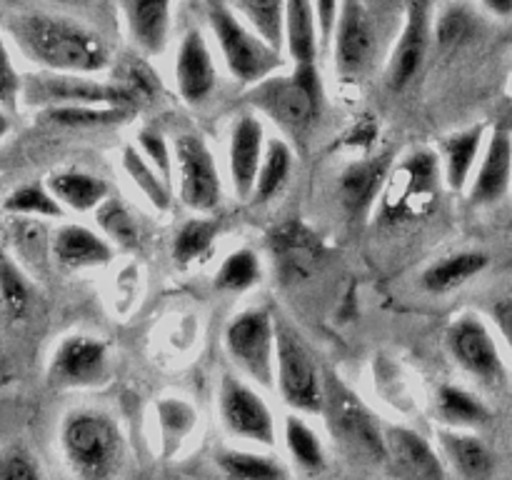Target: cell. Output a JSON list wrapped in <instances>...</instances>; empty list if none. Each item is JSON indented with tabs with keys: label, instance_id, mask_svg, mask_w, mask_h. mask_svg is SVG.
<instances>
[{
	"label": "cell",
	"instance_id": "obj_1",
	"mask_svg": "<svg viewBox=\"0 0 512 480\" xmlns=\"http://www.w3.org/2000/svg\"><path fill=\"white\" fill-rule=\"evenodd\" d=\"M5 28L20 53L48 73L98 75L113 65L108 40L68 15L25 10L10 15Z\"/></svg>",
	"mask_w": 512,
	"mask_h": 480
},
{
	"label": "cell",
	"instance_id": "obj_2",
	"mask_svg": "<svg viewBox=\"0 0 512 480\" xmlns=\"http://www.w3.org/2000/svg\"><path fill=\"white\" fill-rule=\"evenodd\" d=\"M323 75L320 65H293L290 73H275L245 88V103L260 118H268L293 145L305 143L323 115Z\"/></svg>",
	"mask_w": 512,
	"mask_h": 480
},
{
	"label": "cell",
	"instance_id": "obj_3",
	"mask_svg": "<svg viewBox=\"0 0 512 480\" xmlns=\"http://www.w3.org/2000/svg\"><path fill=\"white\" fill-rule=\"evenodd\" d=\"M65 463L78 480H115L125 463V438L103 410H73L60 428Z\"/></svg>",
	"mask_w": 512,
	"mask_h": 480
},
{
	"label": "cell",
	"instance_id": "obj_4",
	"mask_svg": "<svg viewBox=\"0 0 512 480\" xmlns=\"http://www.w3.org/2000/svg\"><path fill=\"white\" fill-rule=\"evenodd\" d=\"M210 35L220 50L228 73L238 80L243 88L260 83L270 75L285 68L283 50L270 45L260 33H255L238 13L228 5V0H208Z\"/></svg>",
	"mask_w": 512,
	"mask_h": 480
},
{
	"label": "cell",
	"instance_id": "obj_5",
	"mask_svg": "<svg viewBox=\"0 0 512 480\" xmlns=\"http://www.w3.org/2000/svg\"><path fill=\"white\" fill-rule=\"evenodd\" d=\"M275 385L295 413L323 415L325 373L303 333L280 315L275 318Z\"/></svg>",
	"mask_w": 512,
	"mask_h": 480
},
{
	"label": "cell",
	"instance_id": "obj_6",
	"mask_svg": "<svg viewBox=\"0 0 512 480\" xmlns=\"http://www.w3.org/2000/svg\"><path fill=\"white\" fill-rule=\"evenodd\" d=\"M380 15L368 0H340L338 18L330 35L333 68L343 83H363L375 70L383 48Z\"/></svg>",
	"mask_w": 512,
	"mask_h": 480
},
{
	"label": "cell",
	"instance_id": "obj_7",
	"mask_svg": "<svg viewBox=\"0 0 512 480\" xmlns=\"http://www.w3.org/2000/svg\"><path fill=\"white\" fill-rule=\"evenodd\" d=\"M323 415L333 438L350 455L368 463H385V428L378 415L335 373H325Z\"/></svg>",
	"mask_w": 512,
	"mask_h": 480
},
{
	"label": "cell",
	"instance_id": "obj_8",
	"mask_svg": "<svg viewBox=\"0 0 512 480\" xmlns=\"http://www.w3.org/2000/svg\"><path fill=\"white\" fill-rule=\"evenodd\" d=\"M223 345L235 368L260 388L275 385V315L268 308H245L225 325Z\"/></svg>",
	"mask_w": 512,
	"mask_h": 480
},
{
	"label": "cell",
	"instance_id": "obj_9",
	"mask_svg": "<svg viewBox=\"0 0 512 480\" xmlns=\"http://www.w3.org/2000/svg\"><path fill=\"white\" fill-rule=\"evenodd\" d=\"M445 348H448L450 360L475 383L490 390L505 388L508 368H505L503 353L490 325L480 315H455L445 330Z\"/></svg>",
	"mask_w": 512,
	"mask_h": 480
},
{
	"label": "cell",
	"instance_id": "obj_10",
	"mask_svg": "<svg viewBox=\"0 0 512 480\" xmlns=\"http://www.w3.org/2000/svg\"><path fill=\"white\" fill-rule=\"evenodd\" d=\"M175 178H178V195L185 208L195 213H213L223 200V180H220L218 163L198 133H180L173 138Z\"/></svg>",
	"mask_w": 512,
	"mask_h": 480
},
{
	"label": "cell",
	"instance_id": "obj_11",
	"mask_svg": "<svg viewBox=\"0 0 512 480\" xmlns=\"http://www.w3.org/2000/svg\"><path fill=\"white\" fill-rule=\"evenodd\" d=\"M23 100L40 108H65V105H125L135 108L128 95L113 80H98L95 75L40 73L23 80ZM138 110V108H135Z\"/></svg>",
	"mask_w": 512,
	"mask_h": 480
},
{
	"label": "cell",
	"instance_id": "obj_12",
	"mask_svg": "<svg viewBox=\"0 0 512 480\" xmlns=\"http://www.w3.org/2000/svg\"><path fill=\"white\" fill-rule=\"evenodd\" d=\"M218 410L225 430L233 438L248 440V443L273 448L278 438L273 410L263 400V395L245 383L238 375H223L218 390Z\"/></svg>",
	"mask_w": 512,
	"mask_h": 480
},
{
	"label": "cell",
	"instance_id": "obj_13",
	"mask_svg": "<svg viewBox=\"0 0 512 480\" xmlns=\"http://www.w3.org/2000/svg\"><path fill=\"white\" fill-rule=\"evenodd\" d=\"M110 375L108 345L93 335H68L60 340L48 365V380L55 388H95Z\"/></svg>",
	"mask_w": 512,
	"mask_h": 480
},
{
	"label": "cell",
	"instance_id": "obj_14",
	"mask_svg": "<svg viewBox=\"0 0 512 480\" xmlns=\"http://www.w3.org/2000/svg\"><path fill=\"white\" fill-rule=\"evenodd\" d=\"M433 33V10L405 8L398 38H395L388 63H385V85L393 93H400V90H405L418 78V73L425 65V58H428Z\"/></svg>",
	"mask_w": 512,
	"mask_h": 480
},
{
	"label": "cell",
	"instance_id": "obj_15",
	"mask_svg": "<svg viewBox=\"0 0 512 480\" xmlns=\"http://www.w3.org/2000/svg\"><path fill=\"white\" fill-rule=\"evenodd\" d=\"M173 78L183 103L193 105V108L208 103L218 90V65H215L208 38L200 28H188L180 35L178 50H175Z\"/></svg>",
	"mask_w": 512,
	"mask_h": 480
},
{
	"label": "cell",
	"instance_id": "obj_16",
	"mask_svg": "<svg viewBox=\"0 0 512 480\" xmlns=\"http://www.w3.org/2000/svg\"><path fill=\"white\" fill-rule=\"evenodd\" d=\"M265 138L263 120L258 113H240L230 125L228 135V173L233 193L238 200H250L255 190V180H258L260 163H263Z\"/></svg>",
	"mask_w": 512,
	"mask_h": 480
},
{
	"label": "cell",
	"instance_id": "obj_17",
	"mask_svg": "<svg viewBox=\"0 0 512 480\" xmlns=\"http://www.w3.org/2000/svg\"><path fill=\"white\" fill-rule=\"evenodd\" d=\"M385 460L403 480H445L443 455L423 433L405 425H385Z\"/></svg>",
	"mask_w": 512,
	"mask_h": 480
},
{
	"label": "cell",
	"instance_id": "obj_18",
	"mask_svg": "<svg viewBox=\"0 0 512 480\" xmlns=\"http://www.w3.org/2000/svg\"><path fill=\"white\" fill-rule=\"evenodd\" d=\"M390 173H393V155L390 153L353 160L338 178V198L345 213L353 218L368 215L375 200L388 188Z\"/></svg>",
	"mask_w": 512,
	"mask_h": 480
},
{
	"label": "cell",
	"instance_id": "obj_19",
	"mask_svg": "<svg viewBox=\"0 0 512 480\" xmlns=\"http://www.w3.org/2000/svg\"><path fill=\"white\" fill-rule=\"evenodd\" d=\"M440 178H443L440 155L425 148L413 150L390 173L388 188L395 190L398 200H388V210H395L398 218L400 215L418 213V203H423L425 195L438 188Z\"/></svg>",
	"mask_w": 512,
	"mask_h": 480
},
{
	"label": "cell",
	"instance_id": "obj_20",
	"mask_svg": "<svg viewBox=\"0 0 512 480\" xmlns=\"http://www.w3.org/2000/svg\"><path fill=\"white\" fill-rule=\"evenodd\" d=\"M512 180V133L508 128H495L485 140L483 155L470 180V203L493 205L505 198Z\"/></svg>",
	"mask_w": 512,
	"mask_h": 480
},
{
	"label": "cell",
	"instance_id": "obj_21",
	"mask_svg": "<svg viewBox=\"0 0 512 480\" xmlns=\"http://www.w3.org/2000/svg\"><path fill=\"white\" fill-rule=\"evenodd\" d=\"M175 0H120L125 30L135 50L153 58L168 48Z\"/></svg>",
	"mask_w": 512,
	"mask_h": 480
},
{
	"label": "cell",
	"instance_id": "obj_22",
	"mask_svg": "<svg viewBox=\"0 0 512 480\" xmlns=\"http://www.w3.org/2000/svg\"><path fill=\"white\" fill-rule=\"evenodd\" d=\"M55 260L65 268H98L108 265L115 255V245L88 225L65 223L50 240Z\"/></svg>",
	"mask_w": 512,
	"mask_h": 480
},
{
	"label": "cell",
	"instance_id": "obj_23",
	"mask_svg": "<svg viewBox=\"0 0 512 480\" xmlns=\"http://www.w3.org/2000/svg\"><path fill=\"white\" fill-rule=\"evenodd\" d=\"M275 263L288 278H303L318 265L323 255V243L318 235L300 220H288L270 233Z\"/></svg>",
	"mask_w": 512,
	"mask_h": 480
},
{
	"label": "cell",
	"instance_id": "obj_24",
	"mask_svg": "<svg viewBox=\"0 0 512 480\" xmlns=\"http://www.w3.org/2000/svg\"><path fill=\"white\" fill-rule=\"evenodd\" d=\"M438 445L443 458L463 480H490L495 473V455L473 430L440 428Z\"/></svg>",
	"mask_w": 512,
	"mask_h": 480
},
{
	"label": "cell",
	"instance_id": "obj_25",
	"mask_svg": "<svg viewBox=\"0 0 512 480\" xmlns=\"http://www.w3.org/2000/svg\"><path fill=\"white\" fill-rule=\"evenodd\" d=\"M485 133H488V128L483 123H478L443 138L438 155L440 168H443V180L448 183V188H468L475 175V168L480 163V155H483L485 140H488Z\"/></svg>",
	"mask_w": 512,
	"mask_h": 480
},
{
	"label": "cell",
	"instance_id": "obj_26",
	"mask_svg": "<svg viewBox=\"0 0 512 480\" xmlns=\"http://www.w3.org/2000/svg\"><path fill=\"white\" fill-rule=\"evenodd\" d=\"M285 50L293 65L318 63L323 48L315 0H285Z\"/></svg>",
	"mask_w": 512,
	"mask_h": 480
},
{
	"label": "cell",
	"instance_id": "obj_27",
	"mask_svg": "<svg viewBox=\"0 0 512 480\" xmlns=\"http://www.w3.org/2000/svg\"><path fill=\"white\" fill-rule=\"evenodd\" d=\"M110 68H113V83L128 95L130 103L138 110L143 105L155 103L160 98V93H163L160 75L150 65L148 55H143L140 50H125L123 55H118L113 60Z\"/></svg>",
	"mask_w": 512,
	"mask_h": 480
},
{
	"label": "cell",
	"instance_id": "obj_28",
	"mask_svg": "<svg viewBox=\"0 0 512 480\" xmlns=\"http://www.w3.org/2000/svg\"><path fill=\"white\" fill-rule=\"evenodd\" d=\"M488 263V255L480 253V250H460V253L445 255V258L430 263L420 275V283L433 295L453 293V290L463 288L470 280L478 278L488 268Z\"/></svg>",
	"mask_w": 512,
	"mask_h": 480
},
{
	"label": "cell",
	"instance_id": "obj_29",
	"mask_svg": "<svg viewBox=\"0 0 512 480\" xmlns=\"http://www.w3.org/2000/svg\"><path fill=\"white\" fill-rule=\"evenodd\" d=\"M45 185L63 208L75 210V213L98 210L110 198V185L85 170H58L45 180Z\"/></svg>",
	"mask_w": 512,
	"mask_h": 480
},
{
	"label": "cell",
	"instance_id": "obj_30",
	"mask_svg": "<svg viewBox=\"0 0 512 480\" xmlns=\"http://www.w3.org/2000/svg\"><path fill=\"white\" fill-rule=\"evenodd\" d=\"M435 415L443 423V428L458 430L485 428L493 418L490 408L478 395L455 383H443L438 388V393H435Z\"/></svg>",
	"mask_w": 512,
	"mask_h": 480
},
{
	"label": "cell",
	"instance_id": "obj_31",
	"mask_svg": "<svg viewBox=\"0 0 512 480\" xmlns=\"http://www.w3.org/2000/svg\"><path fill=\"white\" fill-rule=\"evenodd\" d=\"M295 165V145L288 138H268L263 163H260L258 180H255L253 203H268L288 185Z\"/></svg>",
	"mask_w": 512,
	"mask_h": 480
},
{
	"label": "cell",
	"instance_id": "obj_32",
	"mask_svg": "<svg viewBox=\"0 0 512 480\" xmlns=\"http://www.w3.org/2000/svg\"><path fill=\"white\" fill-rule=\"evenodd\" d=\"M123 170L155 210H160V213L170 210V205H173V183L163 178V173L140 153L138 145H125Z\"/></svg>",
	"mask_w": 512,
	"mask_h": 480
},
{
	"label": "cell",
	"instance_id": "obj_33",
	"mask_svg": "<svg viewBox=\"0 0 512 480\" xmlns=\"http://www.w3.org/2000/svg\"><path fill=\"white\" fill-rule=\"evenodd\" d=\"M138 113L125 105H65V108H45L43 120L58 128H110L128 123Z\"/></svg>",
	"mask_w": 512,
	"mask_h": 480
},
{
	"label": "cell",
	"instance_id": "obj_34",
	"mask_svg": "<svg viewBox=\"0 0 512 480\" xmlns=\"http://www.w3.org/2000/svg\"><path fill=\"white\" fill-rule=\"evenodd\" d=\"M283 438L290 458L303 473H323L325 465H328V455H325L323 440L310 428L308 420L300 418V415H288L283 425Z\"/></svg>",
	"mask_w": 512,
	"mask_h": 480
},
{
	"label": "cell",
	"instance_id": "obj_35",
	"mask_svg": "<svg viewBox=\"0 0 512 480\" xmlns=\"http://www.w3.org/2000/svg\"><path fill=\"white\" fill-rule=\"evenodd\" d=\"M228 5L270 45L285 50V0H228Z\"/></svg>",
	"mask_w": 512,
	"mask_h": 480
},
{
	"label": "cell",
	"instance_id": "obj_36",
	"mask_svg": "<svg viewBox=\"0 0 512 480\" xmlns=\"http://www.w3.org/2000/svg\"><path fill=\"white\" fill-rule=\"evenodd\" d=\"M220 235V220L210 213H198V218H190L180 225L173 238V258L175 263L190 265L195 260L205 258L208 250Z\"/></svg>",
	"mask_w": 512,
	"mask_h": 480
},
{
	"label": "cell",
	"instance_id": "obj_37",
	"mask_svg": "<svg viewBox=\"0 0 512 480\" xmlns=\"http://www.w3.org/2000/svg\"><path fill=\"white\" fill-rule=\"evenodd\" d=\"M215 463L228 480H288V470L278 460L250 450H220Z\"/></svg>",
	"mask_w": 512,
	"mask_h": 480
},
{
	"label": "cell",
	"instance_id": "obj_38",
	"mask_svg": "<svg viewBox=\"0 0 512 480\" xmlns=\"http://www.w3.org/2000/svg\"><path fill=\"white\" fill-rule=\"evenodd\" d=\"M263 280L260 255L250 248H238L228 253L215 270V288L220 293H245Z\"/></svg>",
	"mask_w": 512,
	"mask_h": 480
},
{
	"label": "cell",
	"instance_id": "obj_39",
	"mask_svg": "<svg viewBox=\"0 0 512 480\" xmlns=\"http://www.w3.org/2000/svg\"><path fill=\"white\" fill-rule=\"evenodd\" d=\"M33 300V285L28 283L20 265L8 255V250L0 248V308L10 318H23Z\"/></svg>",
	"mask_w": 512,
	"mask_h": 480
},
{
	"label": "cell",
	"instance_id": "obj_40",
	"mask_svg": "<svg viewBox=\"0 0 512 480\" xmlns=\"http://www.w3.org/2000/svg\"><path fill=\"white\" fill-rule=\"evenodd\" d=\"M5 210L20 218H63V205L45 183H25L15 188L5 198Z\"/></svg>",
	"mask_w": 512,
	"mask_h": 480
},
{
	"label": "cell",
	"instance_id": "obj_41",
	"mask_svg": "<svg viewBox=\"0 0 512 480\" xmlns=\"http://www.w3.org/2000/svg\"><path fill=\"white\" fill-rule=\"evenodd\" d=\"M95 220H98L100 233H103L115 248H133V245H138V223H135L133 213H130L118 198H113V195L95 210Z\"/></svg>",
	"mask_w": 512,
	"mask_h": 480
},
{
	"label": "cell",
	"instance_id": "obj_42",
	"mask_svg": "<svg viewBox=\"0 0 512 480\" xmlns=\"http://www.w3.org/2000/svg\"><path fill=\"white\" fill-rule=\"evenodd\" d=\"M135 145H138L140 153H143L145 158H148L150 163H153L155 168L160 170V173H163V178L173 183V178H175L173 143H170V140L165 138L160 130L143 128L138 133V140H135Z\"/></svg>",
	"mask_w": 512,
	"mask_h": 480
},
{
	"label": "cell",
	"instance_id": "obj_43",
	"mask_svg": "<svg viewBox=\"0 0 512 480\" xmlns=\"http://www.w3.org/2000/svg\"><path fill=\"white\" fill-rule=\"evenodd\" d=\"M0 480H43V473L28 450L8 448L0 453Z\"/></svg>",
	"mask_w": 512,
	"mask_h": 480
},
{
	"label": "cell",
	"instance_id": "obj_44",
	"mask_svg": "<svg viewBox=\"0 0 512 480\" xmlns=\"http://www.w3.org/2000/svg\"><path fill=\"white\" fill-rule=\"evenodd\" d=\"M470 33V15L460 8H450L440 15L438 25H435V35H438L440 45H458L460 40L468 38Z\"/></svg>",
	"mask_w": 512,
	"mask_h": 480
},
{
	"label": "cell",
	"instance_id": "obj_45",
	"mask_svg": "<svg viewBox=\"0 0 512 480\" xmlns=\"http://www.w3.org/2000/svg\"><path fill=\"white\" fill-rule=\"evenodd\" d=\"M20 95H23V78L15 70L8 48H5L3 35H0V105L13 108Z\"/></svg>",
	"mask_w": 512,
	"mask_h": 480
},
{
	"label": "cell",
	"instance_id": "obj_46",
	"mask_svg": "<svg viewBox=\"0 0 512 480\" xmlns=\"http://www.w3.org/2000/svg\"><path fill=\"white\" fill-rule=\"evenodd\" d=\"M338 10H340V0H315V13H318L320 48H323V50L330 45V35H333Z\"/></svg>",
	"mask_w": 512,
	"mask_h": 480
},
{
	"label": "cell",
	"instance_id": "obj_47",
	"mask_svg": "<svg viewBox=\"0 0 512 480\" xmlns=\"http://www.w3.org/2000/svg\"><path fill=\"white\" fill-rule=\"evenodd\" d=\"M490 318H493V325L498 328L500 338L512 350V295L495 300L493 308H490Z\"/></svg>",
	"mask_w": 512,
	"mask_h": 480
},
{
	"label": "cell",
	"instance_id": "obj_48",
	"mask_svg": "<svg viewBox=\"0 0 512 480\" xmlns=\"http://www.w3.org/2000/svg\"><path fill=\"white\" fill-rule=\"evenodd\" d=\"M480 3L495 18H510L512 15V0H480Z\"/></svg>",
	"mask_w": 512,
	"mask_h": 480
},
{
	"label": "cell",
	"instance_id": "obj_49",
	"mask_svg": "<svg viewBox=\"0 0 512 480\" xmlns=\"http://www.w3.org/2000/svg\"><path fill=\"white\" fill-rule=\"evenodd\" d=\"M368 5H370V8H373L378 15L388 13V10L393 8V5H398V8H403V5H400V0H368ZM403 10H405V8H403Z\"/></svg>",
	"mask_w": 512,
	"mask_h": 480
},
{
	"label": "cell",
	"instance_id": "obj_50",
	"mask_svg": "<svg viewBox=\"0 0 512 480\" xmlns=\"http://www.w3.org/2000/svg\"><path fill=\"white\" fill-rule=\"evenodd\" d=\"M400 5H403V8H428V10H433L435 0H400Z\"/></svg>",
	"mask_w": 512,
	"mask_h": 480
},
{
	"label": "cell",
	"instance_id": "obj_51",
	"mask_svg": "<svg viewBox=\"0 0 512 480\" xmlns=\"http://www.w3.org/2000/svg\"><path fill=\"white\" fill-rule=\"evenodd\" d=\"M10 133V118L3 108H0V140Z\"/></svg>",
	"mask_w": 512,
	"mask_h": 480
}]
</instances>
